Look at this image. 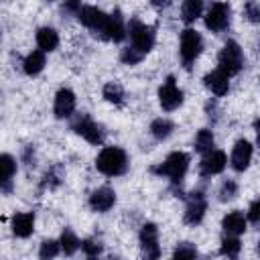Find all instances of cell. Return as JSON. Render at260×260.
Instances as JSON below:
<instances>
[{
  "instance_id": "obj_1",
  "label": "cell",
  "mask_w": 260,
  "mask_h": 260,
  "mask_svg": "<svg viewBox=\"0 0 260 260\" xmlns=\"http://www.w3.org/2000/svg\"><path fill=\"white\" fill-rule=\"evenodd\" d=\"M95 169L106 177H120L128 171V154L120 146H104L95 158Z\"/></svg>"
},
{
  "instance_id": "obj_2",
  "label": "cell",
  "mask_w": 260,
  "mask_h": 260,
  "mask_svg": "<svg viewBox=\"0 0 260 260\" xmlns=\"http://www.w3.org/2000/svg\"><path fill=\"white\" fill-rule=\"evenodd\" d=\"M187 169H189V154H185V152H181V150H175V152H171L158 167H154L152 171H154L156 175H160V177L171 179V181L177 185V183H181V181L185 179Z\"/></svg>"
},
{
  "instance_id": "obj_3",
  "label": "cell",
  "mask_w": 260,
  "mask_h": 260,
  "mask_svg": "<svg viewBox=\"0 0 260 260\" xmlns=\"http://www.w3.org/2000/svg\"><path fill=\"white\" fill-rule=\"evenodd\" d=\"M242 67H244V53H242L240 45L236 41H228L217 55V69L223 71L228 77H232V75L240 73Z\"/></svg>"
},
{
  "instance_id": "obj_4",
  "label": "cell",
  "mask_w": 260,
  "mask_h": 260,
  "mask_svg": "<svg viewBox=\"0 0 260 260\" xmlns=\"http://www.w3.org/2000/svg\"><path fill=\"white\" fill-rule=\"evenodd\" d=\"M128 32H130V47H134L138 53L146 55L152 47H154V28L140 22L138 18H132L128 24Z\"/></svg>"
},
{
  "instance_id": "obj_5",
  "label": "cell",
  "mask_w": 260,
  "mask_h": 260,
  "mask_svg": "<svg viewBox=\"0 0 260 260\" xmlns=\"http://www.w3.org/2000/svg\"><path fill=\"white\" fill-rule=\"evenodd\" d=\"M201 49H203V39H201V35H199L195 28H185V30L181 32V49H179L181 61H183L185 69H191V63L199 57Z\"/></svg>"
},
{
  "instance_id": "obj_6",
  "label": "cell",
  "mask_w": 260,
  "mask_h": 260,
  "mask_svg": "<svg viewBox=\"0 0 260 260\" xmlns=\"http://www.w3.org/2000/svg\"><path fill=\"white\" fill-rule=\"evenodd\" d=\"M140 250L144 260H158L160 258V246H158V230L154 223H144L140 230Z\"/></svg>"
},
{
  "instance_id": "obj_7",
  "label": "cell",
  "mask_w": 260,
  "mask_h": 260,
  "mask_svg": "<svg viewBox=\"0 0 260 260\" xmlns=\"http://www.w3.org/2000/svg\"><path fill=\"white\" fill-rule=\"evenodd\" d=\"M205 26L211 32H221L230 26V4L213 2L205 14Z\"/></svg>"
},
{
  "instance_id": "obj_8",
  "label": "cell",
  "mask_w": 260,
  "mask_h": 260,
  "mask_svg": "<svg viewBox=\"0 0 260 260\" xmlns=\"http://www.w3.org/2000/svg\"><path fill=\"white\" fill-rule=\"evenodd\" d=\"M71 130H75L79 136H83L87 142L91 144H102L104 142V130L87 116V114H81L77 116L73 122H71Z\"/></svg>"
},
{
  "instance_id": "obj_9",
  "label": "cell",
  "mask_w": 260,
  "mask_h": 260,
  "mask_svg": "<svg viewBox=\"0 0 260 260\" xmlns=\"http://www.w3.org/2000/svg\"><path fill=\"white\" fill-rule=\"evenodd\" d=\"M158 102H160L165 112H173L183 104V91L177 87L173 75H169L167 81L158 87Z\"/></svg>"
},
{
  "instance_id": "obj_10",
  "label": "cell",
  "mask_w": 260,
  "mask_h": 260,
  "mask_svg": "<svg viewBox=\"0 0 260 260\" xmlns=\"http://www.w3.org/2000/svg\"><path fill=\"white\" fill-rule=\"evenodd\" d=\"M75 16H77V20H79L83 26L95 30V35H100V32L104 30L106 22H108V14H106L104 10H100L98 6H81Z\"/></svg>"
},
{
  "instance_id": "obj_11",
  "label": "cell",
  "mask_w": 260,
  "mask_h": 260,
  "mask_svg": "<svg viewBox=\"0 0 260 260\" xmlns=\"http://www.w3.org/2000/svg\"><path fill=\"white\" fill-rule=\"evenodd\" d=\"M205 209H207V199L201 191H193L187 199V209H185V223L189 225H197L201 223L203 215H205Z\"/></svg>"
},
{
  "instance_id": "obj_12",
  "label": "cell",
  "mask_w": 260,
  "mask_h": 260,
  "mask_svg": "<svg viewBox=\"0 0 260 260\" xmlns=\"http://www.w3.org/2000/svg\"><path fill=\"white\" fill-rule=\"evenodd\" d=\"M228 165V158H225V152L223 150H211L207 152L201 162H199V173L201 177H211V175H217L225 169Z\"/></svg>"
},
{
  "instance_id": "obj_13",
  "label": "cell",
  "mask_w": 260,
  "mask_h": 260,
  "mask_svg": "<svg viewBox=\"0 0 260 260\" xmlns=\"http://www.w3.org/2000/svg\"><path fill=\"white\" fill-rule=\"evenodd\" d=\"M100 37L108 39V41H114V43H120L124 37H126V26H124V18H122V12L116 8L112 14H108V22L104 26V30L100 32Z\"/></svg>"
},
{
  "instance_id": "obj_14",
  "label": "cell",
  "mask_w": 260,
  "mask_h": 260,
  "mask_svg": "<svg viewBox=\"0 0 260 260\" xmlns=\"http://www.w3.org/2000/svg\"><path fill=\"white\" fill-rule=\"evenodd\" d=\"M250 160H252V144L242 138V140H238L234 144V150H232V156H230V165H232L234 171L244 173L248 169Z\"/></svg>"
},
{
  "instance_id": "obj_15",
  "label": "cell",
  "mask_w": 260,
  "mask_h": 260,
  "mask_svg": "<svg viewBox=\"0 0 260 260\" xmlns=\"http://www.w3.org/2000/svg\"><path fill=\"white\" fill-rule=\"evenodd\" d=\"M53 112L57 118H69L75 112V93L67 87H61L55 95V106Z\"/></svg>"
},
{
  "instance_id": "obj_16",
  "label": "cell",
  "mask_w": 260,
  "mask_h": 260,
  "mask_svg": "<svg viewBox=\"0 0 260 260\" xmlns=\"http://www.w3.org/2000/svg\"><path fill=\"white\" fill-rule=\"evenodd\" d=\"M114 203H116V193H114V189H110V187H100V189H95V191L89 195V207H91L93 211L104 213V211L112 209Z\"/></svg>"
},
{
  "instance_id": "obj_17",
  "label": "cell",
  "mask_w": 260,
  "mask_h": 260,
  "mask_svg": "<svg viewBox=\"0 0 260 260\" xmlns=\"http://www.w3.org/2000/svg\"><path fill=\"white\" fill-rule=\"evenodd\" d=\"M203 83H205V87H207L211 93H215V95H225L228 89H230V77H228L223 71H219V69L207 73V75L203 77Z\"/></svg>"
},
{
  "instance_id": "obj_18",
  "label": "cell",
  "mask_w": 260,
  "mask_h": 260,
  "mask_svg": "<svg viewBox=\"0 0 260 260\" xmlns=\"http://www.w3.org/2000/svg\"><path fill=\"white\" fill-rule=\"evenodd\" d=\"M35 230V213L32 211H20L12 217V232L16 238H28Z\"/></svg>"
},
{
  "instance_id": "obj_19",
  "label": "cell",
  "mask_w": 260,
  "mask_h": 260,
  "mask_svg": "<svg viewBox=\"0 0 260 260\" xmlns=\"http://www.w3.org/2000/svg\"><path fill=\"white\" fill-rule=\"evenodd\" d=\"M221 228L225 232V236H234L238 238L240 234H244L246 230V217L242 211H230L223 219H221Z\"/></svg>"
},
{
  "instance_id": "obj_20",
  "label": "cell",
  "mask_w": 260,
  "mask_h": 260,
  "mask_svg": "<svg viewBox=\"0 0 260 260\" xmlns=\"http://www.w3.org/2000/svg\"><path fill=\"white\" fill-rule=\"evenodd\" d=\"M37 45L43 53H49V51H55L57 45H59V35L55 28L51 26H41L37 30Z\"/></svg>"
},
{
  "instance_id": "obj_21",
  "label": "cell",
  "mask_w": 260,
  "mask_h": 260,
  "mask_svg": "<svg viewBox=\"0 0 260 260\" xmlns=\"http://www.w3.org/2000/svg\"><path fill=\"white\" fill-rule=\"evenodd\" d=\"M0 171H2V175H0L2 191L4 193H10V187H12L10 183H12V177L16 173V160L10 154H2L0 156Z\"/></svg>"
},
{
  "instance_id": "obj_22",
  "label": "cell",
  "mask_w": 260,
  "mask_h": 260,
  "mask_svg": "<svg viewBox=\"0 0 260 260\" xmlns=\"http://www.w3.org/2000/svg\"><path fill=\"white\" fill-rule=\"evenodd\" d=\"M45 53L41 51V49H37V51H30L26 57H24V61H22V69H24V73L26 75H39L43 69H45Z\"/></svg>"
},
{
  "instance_id": "obj_23",
  "label": "cell",
  "mask_w": 260,
  "mask_h": 260,
  "mask_svg": "<svg viewBox=\"0 0 260 260\" xmlns=\"http://www.w3.org/2000/svg\"><path fill=\"white\" fill-rule=\"evenodd\" d=\"M201 12H203V2L201 0H185L183 6H181V18L187 24L197 20L201 16Z\"/></svg>"
},
{
  "instance_id": "obj_24",
  "label": "cell",
  "mask_w": 260,
  "mask_h": 260,
  "mask_svg": "<svg viewBox=\"0 0 260 260\" xmlns=\"http://www.w3.org/2000/svg\"><path fill=\"white\" fill-rule=\"evenodd\" d=\"M173 122L171 120H167V118H156V120H152V124H150V134L156 138V140H167L171 134H173Z\"/></svg>"
},
{
  "instance_id": "obj_25",
  "label": "cell",
  "mask_w": 260,
  "mask_h": 260,
  "mask_svg": "<svg viewBox=\"0 0 260 260\" xmlns=\"http://www.w3.org/2000/svg\"><path fill=\"white\" fill-rule=\"evenodd\" d=\"M195 150L201 152V154H207L213 150V132L207 130V128H201L197 134H195Z\"/></svg>"
},
{
  "instance_id": "obj_26",
  "label": "cell",
  "mask_w": 260,
  "mask_h": 260,
  "mask_svg": "<svg viewBox=\"0 0 260 260\" xmlns=\"http://www.w3.org/2000/svg\"><path fill=\"white\" fill-rule=\"evenodd\" d=\"M59 244H61V252H63V254H67V256L75 254V252L81 248V242L77 240V236H75L71 230H63Z\"/></svg>"
},
{
  "instance_id": "obj_27",
  "label": "cell",
  "mask_w": 260,
  "mask_h": 260,
  "mask_svg": "<svg viewBox=\"0 0 260 260\" xmlns=\"http://www.w3.org/2000/svg\"><path fill=\"white\" fill-rule=\"evenodd\" d=\"M240 250H242V244H240L238 238L225 236V238L221 240V248H219V254H221V256H225V258H230V260H236L238 254H240Z\"/></svg>"
},
{
  "instance_id": "obj_28",
  "label": "cell",
  "mask_w": 260,
  "mask_h": 260,
  "mask_svg": "<svg viewBox=\"0 0 260 260\" xmlns=\"http://www.w3.org/2000/svg\"><path fill=\"white\" fill-rule=\"evenodd\" d=\"M104 98L110 102V104H116V106H122L124 104V89L120 83L116 81H110L104 85Z\"/></svg>"
},
{
  "instance_id": "obj_29",
  "label": "cell",
  "mask_w": 260,
  "mask_h": 260,
  "mask_svg": "<svg viewBox=\"0 0 260 260\" xmlns=\"http://www.w3.org/2000/svg\"><path fill=\"white\" fill-rule=\"evenodd\" d=\"M59 252H61V244L57 240H43V244L39 248V258L41 260H53Z\"/></svg>"
},
{
  "instance_id": "obj_30",
  "label": "cell",
  "mask_w": 260,
  "mask_h": 260,
  "mask_svg": "<svg viewBox=\"0 0 260 260\" xmlns=\"http://www.w3.org/2000/svg\"><path fill=\"white\" fill-rule=\"evenodd\" d=\"M173 260H197V248L189 242H181L173 252Z\"/></svg>"
},
{
  "instance_id": "obj_31",
  "label": "cell",
  "mask_w": 260,
  "mask_h": 260,
  "mask_svg": "<svg viewBox=\"0 0 260 260\" xmlns=\"http://www.w3.org/2000/svg\"><path fill=\"white\" fill-rule=\"evenodd\" d=\"M236 193H238V183H236V181L228 179V181L221 183V187H219V199H221V201H230V199H234Z\"/></svg>"
},
{
  "instance_id": "obj_32",
  "label": "cell",
  "mask_w": 260,
  "mask_h": 260,
  "mask_svg": "<svg viewBox=\"0 0 260 260\" xmlns=\"http://www.w3.org/2000/svg\"><path fill=\"white\" fill-rule=\"evenodd\" d=\"M142 53H138L134 47H126V49H122V53H120V59H122V63H126V65H136V63H140L142 61Z\"/></svg>"
},
{
  "instance_id": "obj_33",
  "label": "cell",
  "mask_w": 260,
  "mask_h": 260,
  "mask_svg": "<svg viewBox=\"0 0 260 260\" xmlns=\"http://www.w3.org/2000/svg\"><path fill=\"white\" fill-rule=\"evenodd\" d=\"M81 250L87 254V258H98V254L102 252V244L95 240H83L81 242Z\"/></svg>"
},
{
  "instance_id": "obj_34",
  "label": "cell",
  "mask_w": 260,
  "mask_h": 260,
  "mask_svg": "<svg viewBox=\"0 0 260 260\" xmlns=\"http://www.w3.org/2000/svg\"><path fill=\"white\" fill-rule=\"evenodd\" d=\"M61 169L59 167H55V169H51V171H47V175L43 177V185L47 187H57L59 185V181H61V175H55V173H59Z\"/></svg>"
},
{
  "instance_id": "obj_35",
  "label": "cell",
  "mask_w": 260,
  "mask_h": 260,
  "mask_svg": "<svg viewBox=\"0 0 260 260\" xmlns=\"http://www.w3.org/2000/svg\"><path fill=\"white\" fill-rule=\"evenodd\" d=\"M246 10V16L252 20V22H260V4H254V2H248L244 6Z\"/></svg>"
},
{
  "instance_id": "obj_36",
  "label": "cell",
  "mask_w": 260,
  "mask_h": 260,
  "mask_svg": "<svg viewBox=\"0 0 260 260\" xmlns=\"http://www.w3.org/2000/svg\"><path fill=\"white\" fill-rule=\"evenodd\" d=\"M248 219L254 221V223L260 221V199H256V201L250 205V209H248Z\"/></svg>"
},
{
  "instance_id": "obj_37",
  "label": "cell",
  "mask_w": 260,
  "mask_h": 260,
  "mask_svg": "<svg viewBox=\"0 0 260 260\" xmlns=\"http://www.w3.org/2000/svg\"><path fill=\"white\" fill-rule=\"evenodd\" d=\"M254 128H256V138H258V144H260V120L254 122Z\"/></svg>"
},
{
  "instance_id": "obj_38",
  "label": "cell",
  "mask_w": 260,
  "mask_h": 260,
  "mask_svg": "<svg viewBox=\"0 0 260 260\" xmlns=\"http://www.w3.org/2000/svg\"><path fill=\"white\" fill-rule=\"evenodd\" d=\"M87 260H98V258H87Z\"/></svg>"
},
{
  "instance_id": "obj_39",
  "label": "cell",
  "mask_w": 260,
  "mask_h": 260,
  "mask_svg": "<svg viewBox=\"0 0 260 260\" xmlns=\"http://www.w3.org/2000/svg\"><path fill=\"white\" fill-rule=\"evenodd\" d=\"M258 252H260V246H258Z\"/></svg>"
}]
</instances>
